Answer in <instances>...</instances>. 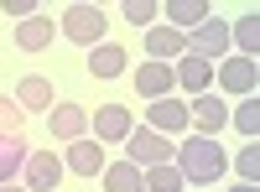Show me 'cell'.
<instances>
[{
	"mask_svg": "<svg viewBox=\"0 0 260 192\" xmlns=\"http://www.w3.org/2000/svg\"><path fill=\"white\" fill-rule=\"evenodd\" d=\"M224 151L213 145V135H187L182 145H177V172L187 177V182H198V187H208V182H219L224 177Z\"/></svg>",
	"mask_w": 260,
	"mask_h": 192,
	"instance_id": "obj_1",
	"label": "cell"
},
{
	"mask_svg": "<svg viewBox=\"0 0 260 192\" xmlns=\"http://www.w3.org/2000/svg\"><path fill=\"white\" fill-rule=\"evenodd\" d=\"M62 36L78 47H99L104 42V11L99 6H68L62 11Z\"/></svg>",
	"mask_w": 260,
	"mask_h": 192,
	"instance_id": "obj_2",
	"label": "cell"
},
{
	"mask_svg": "<svg viewBox=\"0 0 260 192\" xmlns=\"http://www.w3.org/2000/svg\"><path fill=\"white\" fill-rule=\"evenodd\" d=\"M125 156H130V166H161L172 156V145H167V135L151 130V125H136V130L125 135Z\"/></svg>",
	"mask_w": 260,
	"mask_h": 192,
	"instance_id": "obj_3",
	"label": "cell"
},
{
	"mask_svg": "<svg viewBox=\"0 0 260 192\" xmlns=\"http://www.w3.org/2000/svg\"><path fill=\"white\" fill-rule=\"evenodd\" d=\"M89 125H94V140H99V145H120L130 130H136V120H130L125 104H99Z\"/></svg>",
	"mask_w": 260,
	"mask_h": 192,
	"instance_id": "obj_4",
	"label": "cell"
},
{
	"mask_svg": "<svg viewBox=\"0 0 260 192\" xmlns=\"http://www.w3.org/2000/svg\"><path fill=\"white\" fill-rule=\"evenodd\" d=\"M187 52H198L203 62H213V57H224V52H229V21H219V16H208L203 26H192V36H187Z\"/></svg>",
	"mask_w": 260,
	"mask_h": 192,
	"instance_id": "obj_5",
	"label": "cell"
},
{
	"mask_svg": "<svg viewBox=\"0 0 260 192\" xmlns=\"http://www.w3.org/2000/svg\"><path fill=\"white\" fill-rule=\"evenodd\" d=\"M21 172H26V187H31V192H52V187L62 182V161H57L52 151H31Z\"/></svg>",
	"mask_w": 260,
	"mask_h": 192,
	"instance_id": "obj_6",
	"label": "cell"
},
{
	"mask_svg": "<svg viewBox=\"0 0 260 192\" xmlns=\"http://www.w3.org/2000/svg\"><path fill=\"white\" fill-rule=\"evenodd\" d=\"M187 125H198V135H213V130H224L229 125V109L213 94H192V104H187Z\"/></svg>",
	"mask_w": 260,
	"mask_h": 192,
	"instance_id": "obj_7",
	"label": "cell"
},
{
	"mask_svg": "<svg viewBox=\"0 0 260 192\" xmlns=\"http://www.w3.org/2000/svg\"><path fill=\"white\" fill-rule=\"evenodd\" d=\"M172 89H177V78H172L167 62H141V68H136V94H141V99L156 104V99H167Z\"/></svg>",
	"mask_w": 260,
	"mask_h": 192,
	"instance_id": "obj_8",
	"label": "cell"
},
{
	"mask_svg": "<svg viewBox=\"0 0 260 192\" xmlns=\"http://www.w3.org/2000/svg\"><path fill=\"white\" fill-rule=\"evenodd\" d=\"M83 125H89V114H83V104H52V114H47V130L62 140V145H73L83 140Z\"/></svg>",
	"mask_w": 260,
	"mask_h": 192,
	"instance_id": "obj_9",
	"label": "cell"
},
{
	"mask_svg": "<svg viewBox=\"0 0 260 192\" xmlns=\"http://www.w3.org/2000/svg\"><path fill=\"white\" fill-rule=\"evenodd\" d=\"M146 120H151V130H156V135H182L187 130V104H177V99H156V104H151V109H146Z\"/></svg>",
	"mask_w": 260,
	"mask_h": 192,
	"instance_id": "obj_10",
	"label": "cell"
},
{
	"mask_svg": "<svg viewBox=\"0 0 260 192\" xmlns=\"http://www.w3.org/2000/svg\"><path fill=\"white\" fill-rule=\"evenodd\" d=\"M255 78H260V68H255V57H229V62H219V83L229 94H255Z\"/></svg>",
	"mask_w": 260,
	"mask_h": 192,
	"instance_id": "obj_11",
	"label": "cell"
},
{
	"mask_svg": "<svg viewBox=\"0 0 260 192\" xmlns=\"http://www.w3.org/2000/svg\"><path fill=\"white\" fill-rule=\"evenodd\" d=\"M62 166H68L73 177H99V172H104V151H99V140H73L68 156H62Z\"/></svg>",
	"mask_w": 260,
	"mask_h": 192,
	"instance_id": "obj_12",
	"label": "cell"
},
{
	"mask_svg": "<svg viewBox=\"0 0 260 192\" xmlns=\"http://www.w3.org/2000/svg\"><path fill=\"white\" fill-rule=\"evenodd\" d=\"M146 52H151V62L182 57V52H187V36H182L177 26H151V31H146Z\"/></svg>",
	"mask_w": 260,
	"mask_h": 192,
	"instance_id": "obj_13",
	"label": "cell"
},
{
	"mask_svg": "<svg viewBox=\"0 0 260 192\" xmlns=\"http://www.w3.org/2000/svg\"><path fill=\"white\" fill-rule=\"evenodd\" d=\"M172 78H177L187 94H208V78H213V68H208V62H203L198 52H182V57H177V68H172Z\"/></svg>",
	"mask_w": 260,
	"mask_h": 192,
	"instance_id": "obj_14",
	"label": "cell"
},
{
	"mask_svg": "<svg viewBox=\"0 0 260 192\" xmlns=\"http://www.w3.org/2000/svg\"><path fill=\"white\" fill-rule=\"evenodd\" d=\"M52 36H57V26L37 11L31 21H21V26H16V47H21V52H47V42H52Z\"/></svg>",
	"mask_w": 260,
	"mask_h": 192,
	"instance_id": "obj_15",
	"label": "cell"
},
{
	"mask_svg": "<svg viewBox=\"0 0 260 192\" xmlns=\"http://www.w3.org/2000/svg\"><path fill=\"white\" fill-rule=\"evenodd\" d=\"M125 68H130V57H125V47H115V42H99L89 52V73L94 78H120Z\"/></svg>",
	"mask_w": 260,
	"mask_h": 192,
	"instance_id": "obj_16",
	"label": "cell"
},
{
	"mask_svg": "<svg viewBox=\"0 0 260 192\" xmlns=\"http://www.w3.org/2000/svg\"><path fill=\"white\" fill-rule=\"evenodd\" d=\"M104 192H146V172L141 166H130V161H120V166H104Z\"/></svg>",
	"mask_w": 260,
	"mask_h": 192,
	"instance_id": "obj_17",
	"label": "cell"
},
{
	"mask_svg": "<svg viewBox=\"0 0 260 192\" xmlns=\"http://www.w3.org/2000/svg\"><path fill=\"white\" fill-rule=\"evenodd\" d=\"M26 140H21V135H0V182H11L16 172H21V166H26Z\"/></svg>",
	"mask_w": 260,
	"mask_h": 192,
	"instance_id": "obj_18",
	"label": "cell"
},
{
	"mask_svg": "<svg viewBox=\"0 0 260 192\" xmlns=\"http://www.w3.org/2000/svg\"><path fill=\"white\" fill-rule=\"evenodd\" d=\"M187 177L177 172V161H161V166H146V192H182Z\"/></svg>",
	"mask_w": 260,
	"mask_h": 192,
	"instance_id": "obj_19",
	"label": "cell"
},
{
	"mask_svg": "<svg viewBox=\"0 0 260 192\" xmlns=\"http://www.w3.org/2000/svg\"><path fill=\"white\" fill-rule=\"evenodd\" d=\"M16 104H21V109H52V83L47 78H21Z\"/></svg>",
	"mask_w": 260,
	"mask_h": 192,
	"instance_id": "obj_20",
	"label": "cell"
},
{
	"mask_svg": "<svg viewBox=\"0 0 260 192\" xmlns=\"http://www.w3.org/2000/svg\"><path fill=\"white\" fill-rule=\"evenodd\" d=\"M167 21H172V26H203V21H208V6H203V0H172V6H167Z\"/></svg>",
	"mask_w": 260,
	"mask_h": 192,
	"instance_id": "obj_21",
	"label": "cell"
},
{
	"mask_svg": "<svg viewBox=\"0 0 260 192\" xmlns=\"http://www.w3.org/2000/svg\"><path fill=\"white\" fill-rule=\"evenodd\" d=\"M229 42H240V57H255V47H260V16L234 21V26H229Z\"/></svg>",
	"mask_w": 260,
	"mask_h": 192,
	"instance_id": "obj_22",
	"label": "cell"
},
{
	"mask_svg": "<svg viewBox=\"0 0 260 192\" xmlns=\"http://www.w3.org/2000/svg\"><path fill=\"white\" fill-rule=\"evenodd\" d=\"M229 120H234V125H240V130L255 140V130H260V99H255V94H245V104H240V109H229Z\"/></svg>",
	"mask_w": 260,
	"mask_h": 192,
	"instance_id": "obj_23",
	"label": "cell"
},
{
	"mask_svg": "<svg viewBox=\"0 0 260 192\" xmlns=\"http://www.w3.org/2000/svg\"><path fill=\"white\" fill-rule=\"evenodd\" d=\"M234 172H240V177H245V182L255 187V177H260V151H255V140L245 145V151H240V156H234Z\"/></svg>",
	"mask_w": 260,
	"mask_h": 192,
	"instance_id": "obj_24",
	"label": "cell"
},
{
	"mask_svg": "<svg viewBox=\"0 0 260 192\" xmlns=\"http://www.w3.org/2000/svg\"><path fill=\"white\" fill-rule=\"evenodd\" d=\"M156 6H151V0H125V21H136V26H156Z\"/></svg>",
	"mask_w": 260,
	"mask_h": 192,
	"instance_id": "obj_25",
	"label": "cell"
},
{
	"mask_svg": "<svg viewBox=\"0 0 260 192\" xmlns=\"http://www.w3.org/2000/svg\"><path fill=\"white\" fill-rule=\"evenodd\" d=\"M0 135H21V104L0 99Z\"/></svg>",
	"mask_w": 260,
	"mask_h": 192,
	"instance_id": "obj_26",
	"label": "cell"
},
{
	"mask_svg": "<svg viewBox=\"0 0 260 192\" xmlns=\"http://www.w3.org/2000/svg\"><path fill=\"white\" fill-rule=\"evenodd\" d=\"M0 192H21V187H11V182H0Z\"/></svg>",
	"mask_w": 260,
	"mask_h": 192,
	"instance_id": "obj_27",
	"label": "cell"
},
{
	"mask_svg": "<svg viewBox=\"0 0 260 192\" xmlns=\"http://www.w3.org/2000/svg\"><path fill=\"white\" fill-rule=\"evenodd\" d=\"M234 192H255V187H250V182H245V187H234Z\"/></svg>",
	"mask_w": 260,
	"mask_h": 192,
	"instance_id": "obj_28",
	"label": "cell"
}]
</instances>
